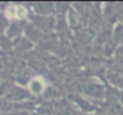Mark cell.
Returning a JSON list of instances; mask_svg holds the SVG:
<instances>
[{
  "mask_svg": "<svg viewBox=\"0 0 123 115\" xmlns=\"http://www.w3.org/2000/svg\"><path fill=\"white\" fill-rule=\"evenodd\" d=\"M6 14L8 18H23L25 14H26V10L23 7V6H10L7 10H6Z\"/></svg>",
  "mask_w": 123,
  "mask_h": 115,
  "instance_id": "obj_1",
  "label": "cell"
},
{
  "mask_svg": "<svg viewBox=\"0 0 123 115\" xmlns=\"http://www.w3.org/2000/svg\"><path fill=\"white\" fill-rule=\"evenodd\" d=\"M43 86H44V85H43V81H42L41 78H36V79H34V80L29 84V89H30L34 94L41 92Z\"/></svg>",
  "mask_w": 123,
  "mask_h": 115,
  "instance_id": "obj_2",
  "label": "cell"
}]
</instances>
